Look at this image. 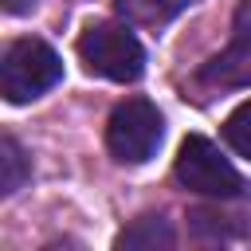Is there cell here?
<instances>
[{
  "mask_svg": "<svg viewBox=\"0 0 251 251\" xmlns=\"http://www.w3.org/2000/svg\"><path fill=\"white\" fill-rule=\"evenodd\" d=\"M59 78H63V59H59V51L51 43L27 35V39H16V43L4 47V59H0V94L12 106L47 94Z\"/></svg>",
  "mask_w": 251,
  "mask_h": 251,
  "instance_id": "cell-1",
  "label": "cell"
},
{
  "mask_svg": "<svg viewBox=\"0 0 251 251\" xmlns=\"http://www.w3.org/2000/svg\"><path fill=\"white\" fill-rule=\"evenodd\" d=\"M78 59L90 75L110 82H133L145 71V47L126 24H90L78 35Z\"/></svg>",
  "mask_w": 251,
  "mask_h": 251,
  "instance_id": "cell-2",
  "label": "cell"
},
{
  "mask_svg": "<svg viewBox=\"0 0 251 251\" xmlns=\"http://www.w3.org/2000/svg\"><path fill=\"white\" fill-rule=\"evenodd\" d=\"M176 180L188 192L212 196V200H239L247 192V180L235 173V165L200 133H188L176 149Z\"/></svg>",
  "mask_w": 251,
  "mask_h": 251,
  "instance_id": "cell-3",
  "label": "cell"
},
{
  "mask_svg": "<svg viewBox=\"0 0 251 251\" xmlns=\"http://www.w3.org/2000/svg\"><path fill=\"white\" fill-rule=\"evenodd\" d=\"M165 137V118L149 98H126L114 106L110 122H106V149L126 161V165H141L157 153Z\"/></svg>",
  "mask_w": 251,
  "mask_h": 251,
  "instance_id": "cell-4",
  "label": "cell"
},
{
  "mask_svg": "<svg viewBox=\"0 0 251 251\" xmlns=\"http://www.w3.org/2000/svg\"><path fill=\"white\" fill-rule=\"evenodd\" d=\"M251 63V4L239 8L235 16V35H231V47L224 55L212 59V67L204 71V78H220V82H239L243 71Z\"/></svg>",
  "mask_w": 251,
  "mask_h": 251,
  "instance_id": "cell-5",
  "label": "cell"
},
{
  "mask_svg": "<svg viewBox=\"0 0 251 251\" xmlns=\"http://www.w3.org/2000/svg\"><path fill=\"white\" fill-rule=\"evenodd\" d=\"M118 251H153V247H173V227L161 220V216H141L133 220L118 239H114Z\"/></svg>",
  "mask_w": 251,
  "mask_h": 251,
  "instance_id": "cell-6",
  "label": "cell"
},
{
  "mask_svg": "<svg viewBox=\"0 0 251 251\" xmlns=\"http://www.w3.org/2000/svg\"><path fill=\"white\" fill-rule=\"evenodd\" d=\"M196 0H118V12L129 20V24H145V27H157V24H169L173 16H180L184 8H192Z\"/></svg>",
  "mask_w": 251,
  "mask_h": 251,
  "instance_id": "cell-7",
  "label": "cell"
},
{
  "mask_svg": "<svg viewBox=\"0 0 251 251\" xmlns=\"http://www.w3.org/2000/svg\"><path fill=\"white\" fill-rule=\"evenodd\" d=\"M27 157H24V149L16 145V137H0V192L4 196H12L24 180H27Z\"/></svg>",
  "mask_w": 251,
  "mask_h": 251,
  "instance_id": "cell-8",
  "label": "cell"
},
{
  "mask_svg": "<svg viewBox=\"0 0 251 251\" xmlns=\"http://www.w3.org/2000/svg\"><path fill=\"white\" fill-rule=\"evenodd\" d=\"M224 141H227L239 157L251 161V102H243V106H235V110L227 114V122H224Z\"/></svg>",
  "mask_w": 251,
  "mask_h": 251,
  "instance_id": "cell-9",
  "label": "cell"
},
{
  "mask_svg": "<svg viewBox=\"0 0 251 251\" xmlns=\"http://www.w3.org/2000/svg\"><path fill=\"white\" fill-rule=\"evenodd\" d=\"M31 8H35V0H4V12H12V16H24Z\"/></svg>",
  "mask_w": 251,
  "mask_h": 251,
  "instance_id": "cell-10",
  "label": "cell"
}]
</instances>
